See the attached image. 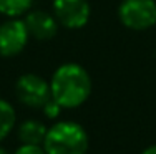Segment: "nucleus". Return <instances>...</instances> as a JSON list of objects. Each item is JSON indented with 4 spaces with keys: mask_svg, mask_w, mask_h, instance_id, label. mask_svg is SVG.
Listing matches in <instances>:
<instances>
[{
    "mask_svg": "<svg viewBox=\"0 0 156 154\" xmlns=\"http://www.w3.org/2000/svg\"><path fill=\"white\" fill-rule=\"evenodd\" d=\"M51 98L63 109L81 106L91 94V78L78 63H63L51 75Z\"/></svg>",
    "mask_w": 156,
    "mask_h": 154,
    "instance_id": "nucleus-1",
    "label": "nucleus"
},
{
    "mask_svg": "<svg viewBox=\"0 0 156 154\" xmlns=\"http://www.w3.org/2000/svg\"><path fill=\"white\" fill-rule=\"evenodd\" d=\"M48 128L38 119H27L18 126V139L25 144H42L45 141Z\"/></svg>",
    "mask_w": 156,
    "mask_h": 154,
    "instance_id": "nucleus-8",
    "label": "nucleus"
},
{
    "mask_svg": "<svg viewBox=\"0 0 156 154\" xmlns=\"http://www.w3.org/2000/svg\"><path fill=\"white\" fill-rule=\"evenodd\" d=\"M141 154H156V144H153V146H148L146 149H144Z\"/></svg>",
    "mask_w": 156,
    "mask_h": 154,
    "instance_id": "nucleus-13",
    "label": "nucleus"
},
{
    "mask_svg": "<svg viewBox=\"0 0 156 154\" xmlns=\"http://www.w3.org/2000/svg\"><path fill=\"white\" fill-rule=\"evenodd\" d=\"M13 154H47L42 144H25L22 142V146H18Z\"/></svg>",
    "mask_w": 156,
    "mask_h": 154,
    "instance_id": "nucleus-12",
    "label": "nucleus"
},
{
    "mask_svg": "<svg viewBox=\"0 0 156 154\" xmlns=\"http://www.w3.org/2000/svg\"><path fill=\"white\" fill-rule=\"evenodd\" d=\"M88 144V134L81 124L58 121L48 128L43 149L47 154H87Z\"/></svg>",
    "mask_w": 156,
    "mask_h": 154,
    "instance_id": "nucleus-2",
    "label": "nucleus"
},
{
    "mask_svg": "<svg viewBox=\"0 0 156 154\" xmlns=\"http://www.w3.org/2000/svg\"><path fill=\"white\" fill-rule=\"evenodd\" d=\"M15 94L18 101L30 108H42L51 98L50 83L35 73H25L15 83Z\"/></svg>",
    "mask_w": 156,
    "mask_h": 154,
    "instance_id": "nucleus-4",
    "label": "nucleus"
},
{
    "mask_svg": "<svg viewBox=\"0 0 156 154\" xmlns=\"http://www.w3.org/2000/svg\"><path fill=\"white\" fill-rule=\"evenodd\" d=\"M0 154H10L9 151H7L5 148H2V146H0Z\"/></svg>",
    "mask_w": 156,
    "mask_h": 154,
    "instance_id": "nucleus-14",
    "label": "nucleus"
},
{
    "mask_svg": "<svg viewBox=\"0 0 156 154\" xmlns=\"http://www.w3.org/2000/svg\"><path fill=\"white\" fill-rule=\"evenodd\" d=\"M51 9L58 23L70 30L83 28L91 15L88 0H53Z\"/></svg>",
    "mask_w": 156,
    "mask_h": 154,
    "instance_id": "nucleus-5",
    "label": "nucleus"
},
{
    "mask_svg": "<svg viewBox=\"0 0 156 154\" xmlns=\"http://www.w3.org/2000/svg\"><path fill=\"white\" fill-rule=\"evenodd\" d=\"M42 109H43V115H45L48 119H55V118H58V116H60V113H62L63 108L53 100V98H50V100H48L45 104L42 106Z\"/></svg>",
    "mask_w": 156,
    "mask_h": 154,
    "instance_id": "nucleus-11",
    "label": "nucleus"
},
{
    "mask_svg": "<svg viewBox=\"0 0 156 154\" xmlns=\"http://www.w3.org/2000/svg\"><path fill=\"white\" fill-rule=\"evenodd\" d=\"M33 0H0V13L9 18H20L30 12Z\"/></svg>",
    "mask_w": 156,
    "mask_h": 154,
    "instance_id": "nucleus-10",
    "label": "nucleus"
},
{
    "mask_svg": "<svg viewBox=\"0 0 156 154\" xmlns=\"http://www.w3.org/2000/svg\"><path fill=\"white\" fill-rule=\"evenodd\" d=\"M15 109L7 100L0 98V141H3L15 126Z\"/></svg>",
    "mask_w": 156,
    "mask_h": 154,
    "instance_id": "nucleus-9",
    "label": "nucleus"
},
{
    "mask_svg": "<svg viewBox=\"0 0 156 154\" xmlns=\"http://www.w3.org/2000/svg\"><path fill=\"white\" fill-rule=\"evenodd\" d=\"M23 22L27 25L28 35L40 40V42L51 40L57 35L58 25H60L53 13L45 12V10H32V12H27Z\"/></svg>",
    "mask_w": 156,
    "mask_h": 154,
    "instance_id": "nucleus-7",
    "label": "nucleus"
},
{
    "mask_svg": "<svg viewBox=\"0 0 156 154\" xmlns=\"http://www.w3.org/2000/svg\"><path fill=\"white\" fill-rule=\"evenodd\" d=\"M28 30L22 18H9L0 25V56H15L28 43Z\"/></svg>",
    "mask_w": 156,
    "mask_h": 154,
    "instance_id": "nucleus-6",
    "label": "nucleus"
},
{
    "mask_svg": "<svg viewBox=\"0 0 156 154\" xmlns=\"http://www.w3.org/2000/svg\"><path fill=\"white\" fill-rule=\"evenodd\" d=\"M118 18L126 28L148 30L156 23L154 0H121L118 7Z\"/></svg>",
    "mask_w": 156,
    "mask_h": 154,
    "instance_id": "nucleus-3",
    "label": "nucleus"
}]
</instances>
